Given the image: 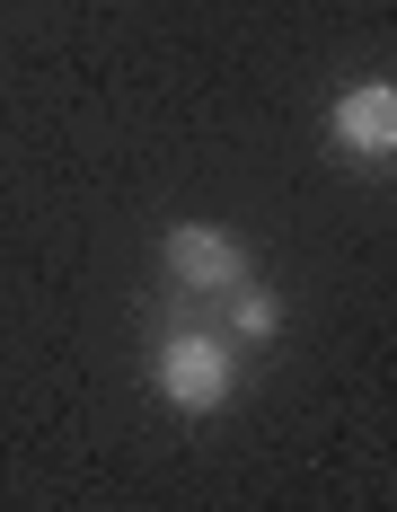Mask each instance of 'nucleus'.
<instances>
[{
	"mask_svg": "<svg viewBox=\"0 0 397 512\" xmlns=\"http://www.w3.org/2000/svg\"><path fill=\"white\" fill-rule=\"evenodd\" d=\"M150 380H159V398H168L177 415H212V407H230V389H239V354H230V336L186 327V336L159 345Z\"/></svg>",
	"mask_w": 397,
	"mask_h": 512,
	"instance_id": "nucleus-1",
	"label": "nucleus"
},
{
	"mask_svg": "<svg viewBox=\"0 0 397 512\" xmlns=\"http://www.w3.org/2000/svg\"><path fill=\"white\" fill-rule=\"evenodd\" d=\"M159 265H168V283H186V292H248L256 283L239 230H221V221H177V230L159 239Z\"/></svg>",
	"mask_w": 397,
	"mask_h": 512,
	"instance_id": "nucleus-2",
	"label": "nucleus"
},
{
	"mask_svg": "<svg viewBox=\"0 0 397 512\" xmlns=\"http://www.w3.org/2000/svg\"><path fill=\"white\" fill-rule=\"evenodd\" d=\"M327 142L353 159H389L397 151V89L389 80H353L345 98L327 106Z\"/></svg>",
	"mask_w": 397,
	"mask_h": 512,
	"instance_id": "nucleus-3",
	"label": "nucleus"
},
{
	"mask_svg": "<svg viewBox=\"0 0 397 512\" xmlns=\"http://www.w3.org/2000/svg\"><path fill=\"white\" fill-rule=\"evenodd\" d=\"M230 301H239V336H248V345H265V336H283V301H274L265 283H248V292H230Z\"/></svg>",
	"mask_w": 397,
	"mask_h": 512,
	"instance_id": "nucleus-4",
	"label": "nucleus"
}]
</instances>
